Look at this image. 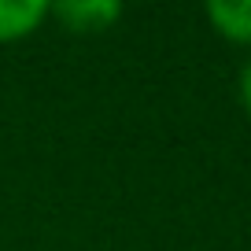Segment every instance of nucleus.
Wrapping results in <instances>:
<instances>
[{"label":"nucleus","instance_id":"nucleus-4","mask_svg":"<svg viewBox=\"0 0 251 251\" xmlns=\"http://www.w3.org/2000/svg\"><path fill=\"white\" fill-rule=\"evenodd\" d=\"M240 100H244V107H248V115H251V59L244 63V71H240Z\"/></svg>","mask_w":251,"mask_h":251},{"label":"nucleus","instance_id":"nucleus-3","mask_svg":"<svg viewBox=\"0 0 251 251\" xmlns=\"http://www.w3.org/2000/svg\"><path fill=\"white\" fill-rule=\"evenodd\" d=\"M207 19L218 26L222 37L251 45V0H211Z\"/></svg>","mask_w":251,"mask_h":251},{"label":"nucleus","instance_id":"nucleus-2","mask_svg":"<svg viewBox=\"0 0 251 251\" xmlns=\"http://www.w3.org/2000/svg\"><path fill=\"white\" fill-rule=\"evenodd\" d=\"M45 0H0V45L4 41H23L48 19Z\"/></svg>","mask_w":251,"mask_h":251},{"label":"nucleus","instance_id":"nucleus-1","mask_svg":"<svg viewBox=\"0 0 251 251\" xmlns=\"http://www.w3.org/2000/svg\"><path fill=\"white\" fill-rule=\"evenodd\" d=\"M48 15H55L74 33H100L122 15V8L115 0H63L55 8H48Z\"/></svg>","mask_w":251,"mask_h":251}]
</instances>
